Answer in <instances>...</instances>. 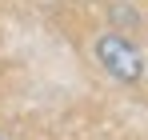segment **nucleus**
<instances>
[{
    "mask_svg": "<svg viewBox=\"0 0 148 140\" xmlns=\"http://www.w3.org/2000/svg\"><path fill=\"white\" fill-rule=\"evenodd\" d=\"M96 60L112 72L116 80H124V84H136V80H140V68H144L136 44H128V40L116 36V32H108V36L96 40Z\"/></svg>",
    "mask_w": 148,
    "mask_h": 140,
    "instance_id": "1",
    "label": "nucleus"
}]
</instances>
